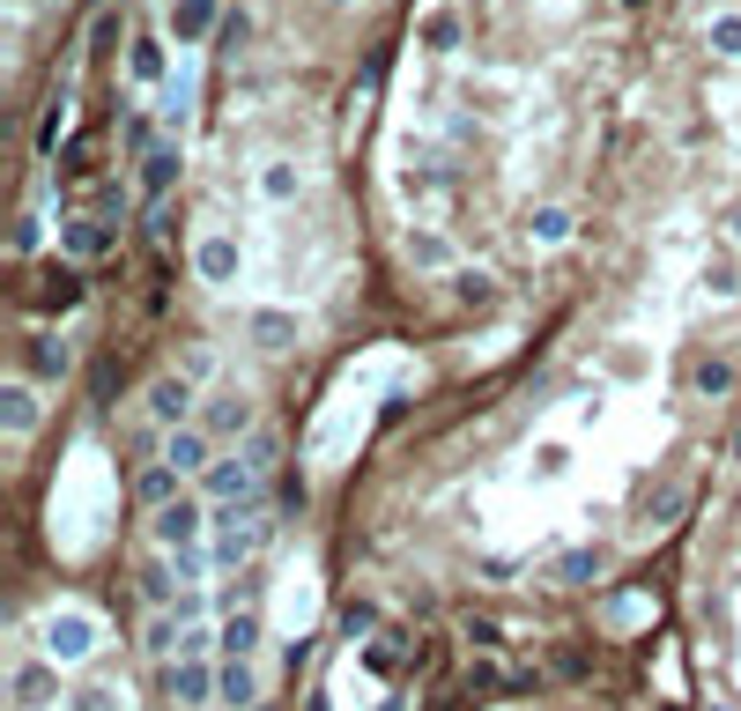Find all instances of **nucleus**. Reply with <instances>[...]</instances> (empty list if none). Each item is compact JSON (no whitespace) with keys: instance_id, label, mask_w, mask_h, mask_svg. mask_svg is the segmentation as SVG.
Returning <instances> with one entry per match:
<instances>
[{"instance_id":"20e7f679","label":"nucleus","mask_w":741,"mask_h":711,"mask_svg":"<svg viewBox=\"0 0 741 711\" xmlns=\"http://www.w3.org/2000/svg\"><path fill=\"white\" fill-rule=\"evenodd\" d=\"M90 652H97V623H90V615H52L45 623V660H60V667H74V660H90Z\"/></svg>"},{"instance_id":"f704fd0d","label":"nucleus","mask_w":741,"mask_h":711,"mask_svg":"<svg viewBox=\"0 0 741 711\" xmlns=\"http://www.w3.org/2000/svg\"><path fill=\"white\" fill-rule=\"evenodd\" d=\"M238 452H246V460H252V467H268V460H274V438H268V430H252V438H246V445H238Z\"/></svg>"},{"instance_id":"ddd939ff","label":"nucleus","mask_w":741,"mask_h":711,"mask_svg":"<svg viewBox=\"0 0 741 711\" xmlns=\"http://www.w3.org/2000/svg\"><path fill=\"white\" fill-rule=\"evenodd\" d=\"M112 245H119V222H104V216L67 222V260H104Z\"/></svg>"},{"instance_id":"f03ea898","label":"nucleus","mask_w":741,"mask_h":711,"mask_svg":"<svg viewBox=\"0 0 741 711\" xmlns=\"http://www.w3.org/2000/svg\"><path fill=\"white\" fill-rule=\"evenodd\" d=\"M200 496L208 504H260V467L246 452H222L208 474H200Z\"/></svg>"},{"instance_id":"7ed1b4c3","label":"nucleus","mask_w":741,"mask_h":711,"mask_svg":"<svg viewBox=\"0 0 741 711\" xmlns=\"http://www.w3.org/2000/svg\"><path fill=\"white\" fill-rule=\"evenodd\" d=\"M148 422H164V430H186V422H194V378H186V370L148 378Z\"/></svg>"},{"instance_id":"7c9ffc66","label":"nucleus","mask_w":741,"mask_h":711,"mask_svg":"<svg viewBox=\"0 0 741 711\" xmlns=\"http://www.w3.org/2000/svg\"><path fill=\"white\" fill-rule=\"evenodd\" d=\"M126 67L142 74V82H156V74H164V45H156V38H142V45H134V60H126Z\"/></svg>"},{"instance_id":"72a5a7b5","label":"nucleus","mask_w":741,"mask_h":711,"mask_svg":"<svg viewBox=\"0 0 741 711\" xmlns=\"http://www.w3.org/2000/svg\"><path fill=\"white\" fill-rule=\"evenodd\" d=\"M171 645H178V630H171V615L156 608V623H148V652H171Z\"/></svg>"},{"instance_id":"393cba45","label":"nucleus","mask_w":741,"mask_h":711,"mask_svg":"<svg viewBox=\"0 0 741 711\" xmlns=\"http://www.w3.org/2000/svg\"><path fill=\"white\" fill-rule=\"evenodd\" d=\"M712 52L719 60H741V15H712Z\"/></svg>"},{"instance_id":"39448f33","label":"nucleus","mask_w":741,"mask_h":711,"mask_svg":"<svg viewBox=\"0 0 741 711\" xmlns=\"http://www.w3.org/2000/svg\"><path fill=\"white\" fill-rule=\"evenodd\" d=\"M200 526H208V512H200V496H171L164 512L148 519V534H156V548H194Z\"/></svg>"},{"instance_id":"e433bc0d","label":"nucleus","mask_w":741,"mask_h":711,"mask_svg":"<svg viewBox=\"0 0 741 711\" xmlns=\"http://www.w3.org/2000/svg\"><path fill=\"white\" fill-rule=\"evenodd\" d=\"M304 496H312V482H304V474H290V482H282V512H304Z\"/></svg>"},{"instance_id":"dca6fc26","label":"nucleus","mask_w":741,"mask_h":711,"mask_svg":"<svg viewBox=\"0 0 741 711\" xmlns=\"http://www.w3.org/2000/svg\"><path fill=\"white\" fill-rule=\"evenodd\" d=\"M0 416H8V430H15V438H30V430H38V393L15 378V386L0 393Z\"/></svg>"},{"instance_id":"4c0bfd02","label":"nucleus","mask_w":741,"mask_h":711,"mask_svg":"<svg viewBox=\"0 0 741 711\" xmlns=\"http://www.w3.org/2000/svg\"><path fill=\"white\" fill-rule=\"evenodd\" d=\"M30 252H38V222L23 216V222H15V260H30Z\"/></svg>"},{"instance_id":"f3484780","label":"nucleus","mask_w":741,"mask_h":711,"mask_svg":"<svg viewBox=\"0 0 741 711\" xmlns=\"http://www.w3.org/2000/svg\"><path fill=\"white\" fill-rule=\"evenodd\" d=\"M171 186H178V148L164 142V148H156V156L142 164V194H148V200H164Z\"/></svg>"},{"instance_id":"6ab92c4d","label":"nucleus","mask_w":741,"mask_h":711,"mask_svg":"<svg viewBox=\"0 0 741 711\" xmlns=\"http://www.w3.org/2000/svg\"><path fill=\"white\" fill-rule=\"evenodd\" d=\"M252 645H260V615H230L222 623V660H252Z\"/></svg>"},{"instance_id":"0eeeda50","label":"nucleus","mask_w":741,"mask_h":711,"mask_svg":"<svg viewBox=\"0 0 741 711\" xmlns=\"http://www.w3.org/2000/svg\"><path fill=\"white\" fill-rule=\"evenodd\" d=\"M194 274L208 282V290H230V282H238V238L208 230V238L194 245Z\"/></svg>"},{"instance_id":"a878e982","label":"nucleus","mask_w":741,"mask_h":711,"mask_svg":"<svg viewBox=\"0 0 741 711\" xmlns=\"http://www.w3.org/2000/svg\"><path fill=\"white\" fill-rule=\"evenodd\" d=\"M208 652H222V638H208L200 623H186V630H178V660H208Z\"/></svg>"},{"instance_id":"1a4fd4ad","label":"nucleus","mask_w":741,"mask_h":711,"mask_svg":"<svg viewBox=\"0 0 741 711\" xmlns=\"http://www.w3.org/2000/svg\"><path fill=\"white\" fill-rule=\"evenodd\" d=\"M208 430H164V460L178 467V474H208V467H216V452H208Z\"/></svg>"},{"instance_id":"ea45409f","label":"nucleus","mask_w":741,"mask_h":711,"mask_svg":"<svg viewBox=\"0 0 741 711\" xmlns=\"http://www.w3.org/2000/svg\"><path fill=\"white\" fill-rule=\"evenodd\" d=\"M734 460H741V430H734Z\"/></svg>"},{"instance_id":"9b49d317","label":"nucleus","mask_w":741,"mask_h":711,"mask_svg":"<svg viewBox=\"0 0 741 711\" xmlns=\"http://www.w3.org/2000/svg\"><path fill=\"white\" fill-rule=\"evenodd\" d=\"M216 697L230 711H252V704H260V675H252V660H222L216 667Z\"/></svg>"},{"instance_id":"2eb2a0df","label":"nucleus","mask_w":741,"mask_h":711,"mask_svg":"<svg viewBox=\"0 0 741 711\" xmlns=\"http://www.w3.org/2000/svg\"><path fill=\"white\" fill-rule=\"evenodd\" d=\"M178 482H186V474H178L171 460H148V467H142V482H134V496H142L148 512H164V504L178 496Z\"/></svg>"},{"instance_id":"58836bf2","label":"nucleus","mask_w":741,"mask_h":711,"mask_svg":"<svg viewBox=\"0 0 741 711\" xmlns=\"http://www.w3.org/2000/svg\"><path fill=\"white\" fill-rule=\"evenodd\" d=\"M378 711H400V697H394V704H378Z\"/></svg>"},{"instance_id":"4be33fe9","label":"nucleus","mask_w":741,"mask_h":711,"mask_svg":"<svg viewBox=\"0 0 741 711\" xmlns=\"http://www.w3.org/2000/svg\"><path fill=\"white\" fill-rule=\"evenodd\" d=\"M601 564H608L601 548H571L564 564H556V578H564V586H586V578H593V571H601Z\"/></svg>"},{"instance_id":"9d476101","label":"nucleus","mask_w":741,"mask_h":711,"mask_svg":"<svg viewBox=\"0 0 741 711\" xmlns=\"http://www.w3.org/2000/svg\"><path fill=\"white\" fill-rule=\"evenodd\" d=\"M74 304H82V268H52L45 282H38V296H30V312H74Z\"/></svg>"},{"instance_id":"2f4dec72","label":"nucleus","mask_w":741,"mask_h":711,"mask_svg":"<svg viewBox=\"0 0 741 711\" xmlns=\"http://www.w3.org/2000/svg\"><path fill=\"white\" fill-rule=\"evenodd\" d=\"M208 564H216V556H200V541H194V548H171V571H178V578H200Z\"/></svg>"},{"instance_id":"f257e3e1","label":"nucleus","mask_w":741,"mask_h":711,"mask_svg":"<svg viewBox=\"0 0 741 711\" xmlns=\"http://www.w3.org/2000/svg\"><path fill=\"white\" fill-rule=\"evenodd\" d=\"M260 541H268V512L260 504H246V519H238V504H222V526H216V571H238V564H252L260 556Z\"/></svg>"},{"instance_id":"a211bd4d","label":"nucleus","mask_w":741,"mask_h":711,"mask_svg":"<svg viewBox=\"0 0 741 711\" xmlns=\"http://www.w3.org/2000/svg\"><path fill=\"white\" fill-rule=\"evenodd\" d=\"M290 342H296L290 312H252V348H268V356H274V348H290Z\"/></svg>"},{"instance_id":"4468645a","label":"nucleus","mask_w":741,"mask_h":711,"mask_svg":"<svg viewBox=\"0 0 741 711\" xmlns=\"http://www.w3.org/2000/svg\"><path fill=\"white\" fill-rule=\"evenodd\" d=\"M216 30V0H171V38L178 45H200Z\"/></svg>"},{"instance_id":"c9c22d12","label":"nucleus","mask_w":741,"mask_h":711,"mask_svg":"<svg viewBox=\"0 0 741 711\" xmlns=\"http://www.w3.org/2000/svg\"><path fill=\"white\" fill-rule=\"evenodd\" d=\"M178 370H186V378H208V370H216V356H208V348H186V356H178Z\"/></svg>"},{"instance_id":"5701e85b","label":"nucleus","mask_w":741,"mask_h":711,"mask_svg":"<svg viewBox=\"0 0 741 711\" xmlns=\"http://www.w3.org/2000/svg\"><path fill=\"white\" fill-rule=\"evenodd\" d=\"M142 600H148V608H178L171 571H164V564H148V571H142Z\"/></svg>"},{"instance_id":"c85d7f7f","label":"nucleus","mask_w":741,"mask_h":711,"mask_svg":"<svg viewBox=\"0 0 741 711\" xmlns=\"http://www.w3.org/2000/svg\"><path fill=\"white\" fill-rule=\"evenodd\" d=\"M342 630H348V638H370V630H378V608H370V600H348V608H342Z\"/></svg>"},{"instance_id":"6e6552de","label":"nucleus","mask_w":741,"mask_h":711,"mask_svg":"<svg viewBox=\"0 0 741 711\" xmlns=\"http://www.w3.org/2000/svg\"><path fill=\"white\" fill-rule=\"evenodd\" d=\"M23 370L38 378V386H60V378L74 370V348L60 342V334H30L23 342Z\"/></svg>"},{"instance_id":"423d86ee","label":"nucleus","mask_w":741,"mask_h":711,"mask_svg":"<svg viewBox=\"0 0 741 711\" xmlns=\"http://www.w3.org/2000/svg\"><path fill=\"white\" fill-rule=\"evenodd\" d=\"M200 430L208 438H252V400L246 393H208V408H200Z\"/></svg>"},{"instance_id":"b1692460","label":"nucleus","mask_w":741,"mask_h":711,"mask_svg":"<svg viewBox=\"0 0 741 711\" xmlns=\"http://www.w3.org/2000/svg\"><path fill=\"white\" fill-rule=\"evenodd\" d=\"M697 393H734V364H727V356H705V364H697Z\"/></svg>"},{"instance_id":"aec40b11","label":"nucleus","mask_w":741,"mask_h":711,"mask_svg":"<svg viewBox=\"0 0 741 711\" xmlns=\"http://www.w3.org/2000/svg\"><path fill=\"white\" fill-rule=\"evenodd\" d=\"M526 238H534V245H564L571 238V208H556V200L534 208V216H526Z\"/></svg>"},{"instance_id":"cd10ccee","label":"nucleus","mask_w":741,"mask_h":711,"mask_svg":"<svg viewBox=\"0 0 741 711\" xmlns=\"http://www.w3.org/2000/svg\"><path fill=\"white\" fill-rule=\"evenodd\" d=\"M452 296H460V304H490L497 282H490V274H452Z\"/></svg>"},{"instance_id":"f8f14e48","label":"nucleus","mask_w":741,"mask_h":711,"mask_svg":"<svg viewBox=\"0 0 741 711\" xmlns=\"http://www.w3.org/2000/svg\"><path fill=\"white\" fill-rule=\"evenodd\" d=\"M164 689H171V704L200 711L208 697H216V675H208V660H186V667H171V675H164Z\"/></svg>"},{"instance_id":"bb28decb","label":"nucleus","mask_w":741,"mask_h":711,"mask_svg":"<svg viewBox=\"0 0 741 711\" xmlns=\"http://www.w3.org/2000/svg\"><path fill=\"white\" fill-rule=\"evenodd\" d=\"M260 194H268V200H296V164H268Z\"/></svg>"},{"instance_id":"473e14b6","label":"nucleus","mask_w":741,"mask_h":711,"mask_svg":"<svg viewBox=\"0 0 741 711\" xmlns=\"http://www.w3.org/2000/svg\"><path fill=\"white\" fill-rule=\"evenodd\" d=\"M682 512V490H675V482H667L660 496H645V519H675Z\"/></svg>"},{"instance_id":"c756f323","label":"nucleus","mask_w":741,"mask_h":711,"mask_svg":"<svg viewBox=\"0 0 741 711\" xmlns=\"http://www.w3.org/2000/svg\"><path fill=\"white\" fill-rule=\"evenodd\" d=\"M15 697H23V704H45V697H52V675H45V667H23V675H15Z\"/></svg>"},{"instance_id":"412c9836","label":"nucleus","mask_w":741,"mask_h":711,"mask_svg":"<svg viewBox=\"0 0 741 711\" xmlns=\"http://www.w3.org/2000/svg\"><path fill=\"white\" fill-rule=\"evenodd\" d=\"M126 156H134V164L156 156V119H148V112H126Z\"/></svg>"}]
</instances>
